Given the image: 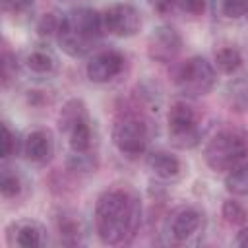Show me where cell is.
Listing matches in <instances>:
<instances>
[{
	"instance_id": "1",
	"label": "cell",
	"mask_w": 248,
	"mask_h": 248,
	"mask_svg": "<svg viewBox=\"0 0 248 248\" xmlns=\"http://www.w3.org/2000/svg\"><path fill=\"white\" fill-rule=\"evenodd\" d=\"M140 203L126 190H107L95 205V231L103 244L128 242L140 225Z\"/></svg>"
},
{
	"instance_id": "2",
	"label": "cell",
	"mask_w": 248,
	"mask_h": 248,
	"mask_svg": "<svg viewBox=\"0 0 248 248\" xmlns=\"http://www.w3.org/2000/svg\"><path fill=\"white\" fill-rule=\"evenodd\" d=\"M103 31V14L91 8H76L70 14L62 16L56 37L62 50L78 58L93 48V45L101 39Z\"/></svg>"
},
{
	"instance_id": "3",
	"label": "cell",
	"mask_w": 248,
	"mask_h": 248,
	"mask_svg": "<svg viewBox=\"0 0 248 248\" xmlns=\"http://www.w3.org/2000/svg\"><path fill=\"white\" fill-rule=\"evenodd\" d=\"M248 145L242 134L238 132H219L215 134L209 143L205 145V163L209 165V169L213 170H231L234 169L246 155Z\"/></svg>"
},
{
	"instance_id": "4",
	"label": "cell",
	"mask_w": 248,
	"mask_h": 248,
	"mask_svg": "<svg viewBox=\"0 0 248 248\" xmlns=\"http://www.w3.org/2000/svg\"><path fill=\"white\" fill-rule=\"evenodd\" d=\"M112 141L122 155L138 157L147 149V124L138 114H120L112 126Z\"/></svg>"
},
{
	"instance_id": "5",
	"label": "cell",
	"mask_w": 248,
	"mask_h": 248,
	"mask_svg": "<svg viewBox=\"0 0 248 248\" xmlns=\"http://www.w3.org/2000/svg\"><path fill=\"white\" fill-rule=\"evenodd\" d=\"M176 85L188 97L207 95L215 83V70L203 56L188 58L176 72Z\"/></svg>"
},
{
	"instance_id": "6",
	"label": "cell",
	"mask_w": 248,
	"mask_h": 248,
	"mask_svg": "<svg viewBox=\"0 0 248 248\" xmlns=\"http://www.w3.org/2000/svg\"><path fill=\"white\" fill-rule=\"evenodd\" d=\"M169 136L172 143L180 149L194 147L198 143V126H196V112L186 103H174L169 110Z\"/></svg>"
},
{
	"instance_id": "7",
	"label": "cell",
	"mask_w": 248,
	"mask_h": 248,
	"mask_svg": "<svg viewBox=\"0 0 248 248\" xmlns=\"http://www.w3.org/2000/svg\"><path fill=\"white\" fill-rule=\"evenodd\" d=\"M103 25L112 35L130 37L140 29L141 17L132 4H114L103 12Z\"/></svg>"
},
{
	"instance_id": "8",
	"label": "cell",
	"mask_w": 248,
	"mask_h": 248,
	"mask_svg": "<svg viewBox=\"0 0 248 248\" xmlns=\"http://www.w3.org/2000/svg\"><path fill=\"white\" fill-rule=\"evenodd\" d=\"M182 48V37L178 31L170 25H161L157 27L147 41V54L155 62H170L176 58V54Z\"/></svg>"
},
{
	"instance_id": "9",
	"label": "cell",
	"mask_w": 248,
	"mask_h": 248,
	"mask_svg": "<svg viewBox=\"0 0 248 248\" xmlns=\"http://www.w3.org/2000/svg\"><path fill=\"white\" fill-rule=\"evenodd\" d=\"M124 68V56L116 50H103L99 54H95L87 66V78L95 83H107L112 78H116Z\"/></svg>"
},
{
	"instance_id": "10",
	"label": "cell",
	"mask_w": 248,
	"mask_h": 248,
	"mask_svg": "<svg viewBox=\"0 0 248 248\" xmlns=\"http://www.w3.org/2000/svg\"><path fill=\"white\" fill-rule=\"evenodd\" d=\"M200 223H202V215L192 207H184L172 215L169 223V232L174 240L182 242V240H188L200 229Z\"/></svg>"
},
{
	"instance_id": "11",
	"label": "cell",
	"mask_w": 248,
	"mask_h": 248,
	"mask_svg": "<svg viewBox=\"0 0 248 248\" xmlns=\"http://www.w3.org/2000/svg\"><path fill=\"white\" fill-rule=\"evenodd\" d=\"M23 155L31 163H45L52 155V140L45 130H35L23 140Z\"/></svg>"
},
{
	"instance_id": "12",
	"label": "cell",
	"mask_w": 248,
	"mask_h": 248,
	"mask_svg": "<svg viewBox=\"0 0 248 248\" xmlns=\"http://www.w3.org/2000/svg\"><path fill=\"white\" fill-rule=\"evenodd\" d=\"M147 165L159 178H174L180 172V161L167 151H153L147 159Z\"/></svg>"
},
{
	"instance_id": "13",
	"label": "cell",
	"mask_w": 248,
	"mask_h": 248,
	"mask_svg": "<svg viewBox=\"0 0 248 248\" xmlns=\"http://www.w3.org/2000/svg\"><path fill=\"white\" fill-rule=\"evenodd\" d=\"M83 118H87V110H85L83 101H79V99H70V101L62 107V110H60V114H58L60 132L68 134V132L72 130V126L78 124V122L83 120Z\"/></svg>"
},
{
	"instance_id": "14",
	"label": "cell",
	"mask_w": 248,
	"mask_h": 248,
	"mask_svg": "<svg viewBox=\"0 0 248 248\" xmlns=\"http://www.w3.org/2000/svg\"><path fill=\"white\" fill-rule=\"evenodd\" d=\"M68 143L72 147V151H89L91 147V126L89 120L83 118L78 124L72 126V130L68 132Z\"/></svg>"
},
{
	"instance_id": "15",
	"label": "cell",
	"mask_w": 248,
	"mask_h": 248,
	"mask_svg": "<svg viewBox=\"0 0 248 248\" xmlns=\"http://www.w3.org/2000/svg\"><path fill=\"white\" fill-rule=\"evenodd\" d=\"M225 188L234 196H248V163L240 167L236 165L229 170L225 178Z\"/></svg>"
},
{
	"instance_id": "16",
	"label": "cell",
	"mask_w": 248,
	"mask_h": 248,
	"mask_svg": "<svg viewBox=\"0 0 248 248\" xmlns=\"http://www.w3.org/2000/svg\"><path fill=\"white\" fill-rule=\"evenodd\" d=\"M68 169L72 172H78V174H87V172H95L97 170V157L89 151H74L68 161H66Z\"/></svg>"
},
{
	"instance_id": "17",
	"label": "cell",
	"mask_w": 248,
	"mask_h": 248,
	"mask_svg": "<svg viewBox=\"0 0 248 248\" xmlns=\"http://www.w3.org/2000/svg\"><path fill=\"white\" fill-rule=\"evenodd\" d=\"M215 64L221 72L225 74H234L242 66V56L236 48L232 46H223L215 52Z\"/></svg>"
},
{
	"instance_id": "18",
	"label": "cell",
	"mask_w": 248,
	"mask_h": 248,
	"mask_svg": "<svg viewBox=\"0 0 248 248\" xmlns=\"http://www.w3.org/2000/svg\"><path fill=\"white\" fill-rule=\"evenodd\" d=\"M16 242L23 248H37L41 246V229L33 223H25L21 227H17V234H16Z\"/></svg>"
},
{
	"instance_id": "19",
	"label": "cell",
	"mask_w": 248,
	"mask_h": 248,
	"mask_svg": "<svg viewBox=\"0 0 248 248\" xmlns=\"http://www.w3.org/2000/svg\"><path fill=\"white\" fill-rule=\"evenodd\" d=\"M27 68L35 74H48L54 68V58L45 50H33L27 56Z\"/></svg>"
},
{
	"instance_id": "20",
	"label": "cell",
	"mask_w": 248,
	"mask_h": 248,
	"mask_svg": "<svg viewBox=\"0 0 248 248\" xmlns=\"http://www.w3.org/2000/svg\"><path fill=\"white\" fill-rule=\"evenodd\" d=\"M0 192H2L4 198H14V196H17L21 192V180L10 169H2V174H0Z\"/></svg>"
},
{
	"instance_id": "21",
	"label": "cell",
	"mask_w": 248,
	"mask_h": 248,
	"mask_svg": "<svg viewBox=\"0 0 248 248\" xmlns=\"http://www.w3.org/2000/svg\"><path fill=\"white\" fill-rule=\"evenodd\" d=\"M223 217H225V221L227 223H231V225H242V223H246V211H244V207L238 203V202H234V200H227L225 203H223Z\"/></svg>"
},
{
	"instance_id": "22",
	"label": "cell",
	"mask_w": 248,
	"mask_h": 248,
	"mask_svg": "<svg viewBox=\"0 0 248 248\" xmlns=\"http://www.w3.org/2000/svg\"><path fill=\"white\" fill-rule=\"evenodd\" d=\"M58 232H60V238L64 242L74 244V242H78V236H79V225L72 217H60L58 219Z\"/></svg>"
},
{
	"instance_id": "23",
	"label": "cell",
	"mask_w": 248,
	"mask_h": 248,
	"mask_svg": "<svg viewBox=\"0 0 248 248\" xmlns=\"http://www.w3.org/2000/svg\"><path fill=\"white\" fill-rule=\"evenodd\" d=\"M60 19L58 16L54 14H45L39 21H37V31L41 37H52V35H58V29H60Z\"/></svg>"
},
{
	"instance_id": "24",
	"label": "cell",
	"mask_w": 248,
	"mask_h": 248,
	"mask_svg": "<svg viewBox=\"0 0 248 248\" xmlns=\"http://www.w3.org/2000/svg\"><path fill=\"white\" fill-rule=\"evenodd\" d=\"M17 151V138L12 134L8 124H2V157L8 159Z\"/></svg>"
},
{
	"instance_id": "25",
	"label": "cell",
	"mask_w": 248,
	"mask_h": 248,
	"mask_svg": "<svg viewBox=\"0 0 248 248\" xmlns=\"http://www.w3.org/2000/svg\"><path fill=\"white\" fill-rule=\"evenodd\" d=\"M221 10L227 17H242L246 12V0H223L221 2Z\"/></svg>"
},
{
	"instance_id": "26",
	"label": "cell",
	"mask_w": 248,
	"mask_h": 248,
	"mask_svg": "<svg viewBox=\"0 0 248 248\" xmlns=\"http://www.w3.org/2000/svg\"><path fill=\"white\" fill-rule=\"evenodd\" d=\"M16 72H17L16 58L8 50H4V54H2V79H4V85L12 79V76H16Z\"/></svg>"
},
{
	"instance_id": "27",
	"label": "cell",
	"mask_w": 248,
	"mask_h": 248,
	"mask_svg": "<svg viewBox=\"0 0 248 248\" xmlns=\"http://www.w3.org/2000/svg\"><path fill=\"white\" fill-rule=\"evenodd\" d=\"M180 6L190 16H200L205 10V0H180Z\"/></svg>"
},
{
	"instance_id": "28",
	"label": "cell",
	"mask_w": 248,
	"mask_h": 248,
	"mask_svg": "<svg viewBox=\"0 0 248 248\" xmlns=\"http://www.w3.org/2000/svg\"><path fill=\"white\" fill-rule=\"evenodd\" d=\"M149 2V6L155 10V12H159V14H167V12H170L180 0H147Z\"/></svg>"
},
{
	"instance_id": "29",
	"label": "cell",
	"mask_w": 248,
	"mask_h": 248,
	"mask_svg": "<svg viewBox=\"0 0 248 248\" xmlns=\"http://www.w3.org/2000/svg\"><path fill=\"white\" fill-rule=\"evenodd\" d=\"M236 246H242V248H248V227H244L238 234H236Z\"/></svg>"
},
{
	"instance_id": "30",
	"label": "cell",
	"mask_w": 248,
	"mask_h": 248,
	"mask_svg": "<svg viewBox=\"0 0 248 248\" xmlns=\"http://www.w3.org/2000/svg\"><path fill=\"white\" fill-rule=\"evenodd\" d=\"M244 16L248 17V0H246V12H244Z\"/></svg>"
}]
</instances>
